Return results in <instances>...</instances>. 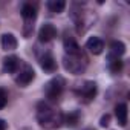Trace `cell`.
I'll return each instance as SVG.
<instances>
[{"label":"cell","instance_id":"cell-6","mask_svg":"<svg viewBox=\"0 0 130 130\" xmlns=\"http://www.w3.org/2000/svg\"><path fill=\"white\" fill-rule=\"evenodd\" d=\"M22 17H23V20H25V29H23L25 38H29V35H31L32 31H34V22H35V19H37V9H35L32 5L26 3V5H23V8H22Z\"/></svg>","mask_w":130,"mask_h":130},{"label":"cell","instance_id":"cell-7","mask_svg":"<svg viewBox=\"0 0 130 130\" xmlns=\"http://www.w3.org/2000/svg\"><path fill=\"white\" fill-rule=\"evenodd\" d=\"M37 58H38V63H40V68L44 72L52 74V72L57 71V61H55L54 55L51 54V51L43 49L41 52H37Z\"/></svg>","mask_w":130,"mask_h":130},{"label":"cell","instance_id":"cell-20","mask_svg":"<svg viewBox=\"0 0 130 130\" xmlns=\"http://www.w3.org/2000/svg\"><path fill=\"white\" fill-rule=\"evenodd\" d=\"M6 128H8V122L0 118V130H6Z\"/></svg>","mask_w":130,"mask_h":130},{"label":"cell","instance_id":"cell-17","mask_svg":"<svg viewBox=\"0 0 130 130\" xmlns=\"http://www.w3.org/2000/svg\"><path fill=\"white\" fill-rule=\"evenodd\" d=\"M109 69H110L112 74H118L122 69V61L119 58H115V60H110L109 58Z\"/></svg>","mask_w":130,"mask_h":130},{"label":"cell","instance_id":"cell-11","mask_svg":"<svg viewBox=\"0 0 130 130\" xmlns=\"http://www.w3.org/2000/svg\"><path fill=\"white\" fill-rule=\"evenodd\" d=\"M86 47L89 49L90 54L100 55V54L104 51V41H103L100 37H90V38L86 41Z\"/></svg>","mask_w":130,"mask_h":130},{"label":"cell","instance_id":"cell-2","mask_svg":"<svg viewBox=\"0 0 130 130\" xmlns=\"http://www.w3.org/2000/svg\"><path fill=\"white\" fill-rule=\"evenodd\" d=\"M63 68L69 74L81 75L87 69V58L84 57L83 52L78 55H64L63 57Z\"/></svg>","mask_w":130,"mask_h":130},{"label":"cell","instance_id":"cell-4","mask_svg":"<svg viewBox=\"0 0 130 130\" xmlns=\"http://www.w3.org/2000/svg\"><path fill=\"white\" fill-rule=\"evenodd\" d=\"M74 90L84 101H92L95 98V95H96V83L90 81V80H84L81 83H77L74 86Z\"/></svg>","mask_w":130,"mask_h":130},{"label":"cell","instance_id":"cell-21","mask_svg":"<svg viewBox=\"0 0 130 130\" xmlns=\"http://www.w3.org/2000/svg\"><path fill=\"white\" fill-rule=\"evenodd\" d=\"M84 130H95V128H84Z\"/></svg>","mask_w":130,"mask_h":130},{"label":"cell","instance_id":"cell-16","mask_svg":"<svg viewBox=\"0 0 130 130\" xmlns=\"http://www.w3.org/2000/svg\"><path fill=\"white\" fill-rule=\"evenodd\" d=\"M64 8H66V3H64L63 0H49L47 2V9L51 12L58 14V12H63Z\"/></svg>","mask_w":130,"mask_h":130},{"label":"cell","instance_id":"cell-10","mask_svg":"<svg viewBox=\"0 0 130 130\" xmlns=\"http://www.w3.org/2000/svg\"><path fill=\"white\" fill-rule=\"evenodd\" d=\"M63 46H64V51H66V55H78L81 54V47L78 46L77 40L72 37V35H66L63 40Z\"/></svg>","mask_w":130,"mask_h":130},{"label":"cell","instance_id":"cell-13","mask_svg":"<svg viewBox=\"0 0 130 130\" xmlns=\"http://www.w3.org/2000/svg\"><path fill=\"white\" fill-rule=\"evenodd\" d=\"M124 54H125V44H124L122 41H119V40L112 41V44H110V55H109V58H110V60H115V58L122 57Z\"/></svg>","mask_w":130,"mask_h":130},{"label":"cell","instance_id":"cell-14","mask_svg":"<svg viewBox=\"0 0 130 130\" xmlns=\"http://www.w3.org/2000/svg\"><path fill=\"white\" fill-rule=\"evenodd\" d=\"M0 44L3 51H14L17 49V38L14 37V34H3L0 38Z\"/></svg>","mask_w":130,"mask_h":130},{"label":"cell","instance_id":"cell-22","mask_svg":"<svg viewBox=\"0 0 130 130\" xmlns=\"http://www.w3.org/2000/svg\"><path fill=\"white\" fill-rule=\"evenodd\" d=\"M22 130H29V128H22Z\"/></svg>","mask_w":130,"mask_h":130},{"label":"cell","instance_id":"cell-12","mask_svg":"<svg viewBox=\"0 0 130 130\" xmlns=\"http://www.w3.org/2000/svg\"><path fill=\"white\" fill-rule=\"evenodd\" d=\"M81 118H83V115H81L80 110H72V112H69L66 116L63 118V122L68 127H71V128H75L81 122Z\"/></svg>","mask_w":130,"mask_h":130},{"label":"cell","instance_id":"cell-1","mask_svg":"<svg viewBox=\"0 0 130 130\" xmlns=\"http://www.w3.org/2000/svg\"><path fill=\"white\" fill-rule=\"evenodd\" d=\"M35 116H37V122L40 124V127H43L46 130L58 128L63 124V118H64V115L60 110L54 109L49 103H44V101L38 103Z\"/></svg>","mask_w":130,"mask_h":130},{"label":"cell","instance_id":"cell-15","mask_svg":"<svg viewBox=\"0 0 130 130\" xmlns=\"http://www.w3.org/2000/svg\"><path fill=\"white\" fill-rule=\"evenodd\" d=\"M115 116H116L118 124L121 127H125V124H127V104L125 103H119L115 107Z\"/></svg>","mask_w":130,"mask_h":130},{"label":"cell","instance_id":"cell-3","mask_svg":"<svg viewBox=\"0 0 130 130\" xmlns=\"http://www.w3.org/2000/svg\"><path fill=\"white\" fill-rule=\"evenodd\" d=\"M64 86H66V83H64L63 77H54V78H51L44 84V95H46V98H49V100L60 98V95L64 90Z\"/></svg>","mask_w":130,"mask_h":130},{"label":"cell","instance_id":"cell-8","mask_svg":"<svg viewBox=\"0 0 130 130\" xmlns=\"http://www.w3.org/2000/svg\"><path fill=\"white\" fill-rule=\"evenodd\" d=\"M20 58L15 55H8L2 61V72L3 74H15L19 66H20Z\"/></svg>","mask_w":130,"mask_h":130},{"label":"cell","instance_id":"cell-19","mask_svg":"<svg viewBox=\"0 0 130 130\" xmlns=\"http://www.w3.org/2000/svg\"><path fill=\"white\" fill-rule=\"evenodd\" d=\"M110 119H112V116H110L109 113L103 115V116H101V119H100V125H101V127H109V124H110Z\"/></svg>","mask_w":130,"mask_h":130},{"label":"cell","instance_id":"cell-18","mask_svg":"<svg viewBox=\"0 0 130 130\" xmlns=\"http://www.w3.org/2000/svg\"><path fill=\"white\" fill-rule=\"evenodd\" d=\"M6 101H8V96H6V92L0 87V110H2L5 106H6Z\"/></svg>","mask_w":130,"mask_h":130},{"label":"cell","instance_id":"cell-9","mask_svg":"<svg viewBox=\"0 0 130 130\" xmlns=\"http://www.w3.org/2000/svg\"><path fill=\"white\" fill-rule=\"evenodd\" d=\"M57 37V28L52 23H44L38 31V38L41 43H49Z\"/></svg>","mask_w":130,"mask_h":130},{"label":"cell","instance_id":"cell-5","mask_svg":"<svg viewBox=\"0 0 130 130\" xmlns=\"http://www.w3.org/2000/svg\"><path fill=\"white\" fill-rule=\"evenodd\" d=\"M34 78H35V72H34V69L29 66V64L20 61V66H19V69H17V72H15L14 81H15L19 86L26 87Z\"/></svg>","mask_w":130,"mask_h":130}]
</instances>
